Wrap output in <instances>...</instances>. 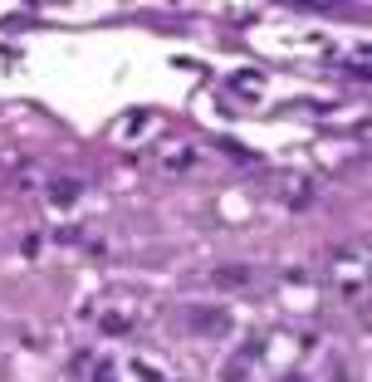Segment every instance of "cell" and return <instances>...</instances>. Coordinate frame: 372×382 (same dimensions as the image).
Segmentation results:
<instances>
[{"mask_svg": "<svg viewBox=\"0 0 372 382\" xmlns=\"http://www.w3.org/2000/svg\"><path fill=\"white\" fill-rule=\"evenodd\" d=\"M186 323H191L196 334L216 338V334H226V329H231V309H221V304H196V309L186 314Z\"/></svg>", "mask_w": 372, "mask_h": 382, "instance_id": "1", "label": "cell"}, {"mask_svg": "<svg viewBox=\"0 0 372 382\" xmlns=\"http://www.w3.org/2000/svg\"><path fill=\"white\" fill-rule=\"evenodd\" d=\"M211 285H221V289H245V285H255V269H250V265H221V269H211Z\"/></svg>", "mask_w": 372, "mask_h": 382, "instance_id": "2", "label": "cell"}, {"mask_svg": "<svg viewBox=\"0 0 372 382\" xmlns=\"http://www.w3.org/2000/svg\"><path fill=\"white\" fill-rule=\"evenodd\" d=\"M49 196H55L59 206H69V201H79V182H74V177H59V182H49Z\"/></svg>", "mask_w": 372, "mask_h": 382, "instance_id": "3", "label": "cell"}, {"mask_svg": "<svg viewBox=\"0 0 372 382\" xmlns=\"http://www.w3.org/2000/svg\"><path fill=\"white\" fill-rule=\"evenodd\" d=\"M103 334H128V318L123 314H108V318H103Z\"/></svg>", "mask_w": 372, "mask_h": 382, "instance_id": "4", "label": "cell"}, {"mask_svg": "<svg viewBox=\"0 0 372 382\" xmlns=\"http://www.w3.org/2000/svg\"><path fill=\"white\" fill-rule=\"evenodd\" d=\"M280 382H309V377H304V372H284Z\"/></svg>", "mask_w": 372, "mask_h": 382, "instance_id": "5", "label": "cell"}]
</instances>
